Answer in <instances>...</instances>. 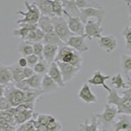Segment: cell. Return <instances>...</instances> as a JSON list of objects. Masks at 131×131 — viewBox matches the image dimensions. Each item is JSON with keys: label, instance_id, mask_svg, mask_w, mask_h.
Segmentation results:
<instances>
[{"label": "cell", "instance_id": "obj_1", "mask_svg": "<svg viewBox=\"0 0 131 131\" xmlns=\"http://www.w3.org/2000/svg\"><path fill=\"white\" fill-rule=\"evenodd\" d=\"M108 104L115 106L117 114H126L130 115L131 113V88L123 91L120 96L115 89H112L107 98Z\"/></svg>", "mask_w": 131, "mask_h": 131}, {"label": "cell", "instance_id": "obj_2", "mask_svg": "<svg viewBox=\"0 0 131 131\" xmlns=\"http://www.w3.org/2000/svg\"><path fill=\"white\" fill-rule=\"evenodd\" d=\"M54 62H60L69 64L81 69L83 64V58L81 53L77 52L74 49L65 44L58 48Z\"/></svg>", "mask_w": 131, "mask_h": 131}, {"label": "cell", "instance_id": "obj_3", "mask_svg": "<svg viewBox=\"0 0 131 131\" xmlns=\"http://www.w3.org/2000/svg\"><path fill=\"white\" fill-rule=\"evenodd\" d=\"M24 5L27 9V11L24 12L23 10H18L16 12L17 15L24 16V18H20L16 21V24L29 23V24H37L41 16V13L38 8L32 3H30L28 1H25Z\"/></svg>", "mask_w": 131, "mask_h": 131}, {"label": "cell", "instance_id": "obj_4", "mask_svg": "<svg viewBox=\"0 0 131 131\" xmlns=\"http://www.w3.org/2000/svg\"><path fill=\"white\" fill-rule=\"evenodd\" d=\"M51 21L54 31L63 43L66 44L70 37L74 36L69 30L67 21L63 16H53Z\"/></svg>", "mask_w": 131, "mask_h": 131}, {"label": "cell", "instance_id": "obj_5", "mask_svg": "<svg viewBox=\"0 0 131 131\" xmlns=\"http://www.w3.org/2000/svg\"><path fill=\"white\" fill-rule=\"evenodd\" d=\"M117 114V112L115 106L106 104L102 113L95 114V115L97 118L98 125L101 126L102 129L107 130L114 121Z\"/></svg>", "mask_w": 131, "mask_h": 131}, {"label": "cell", "instance_id": "obj_6", "mask_svg": "<svg viewBox=\"0 0 131 131\" xmlns=\"http://www.w3.org/2000/svg\"><path fill=\"white\" fill-rule=\"evenodd\" d=\"M3 96L5 97L10 107H16L22 104L24 101V92L18 89L13 83L5 86Z\"/></svg>", "mask_w": 131, "mask_h": 131}, {"label": "cell", "instance_id": "obj_7", "mask_svg": "<svg viewBox=\"0 0 131 131\" xmlns=\"http://www.w3.org/2000/svg\"><path fill=\"white\" fill-rule=\"evenodd\" d=\"M37 113L28 109L24 104H20L16 107V112L13 115L15 125H20L31 119H36Z\"/></svg>", "mask_w": 131, "mask_h": 131}, {"label": "cell", "instance_id": "obj_8", "mask_svg": "<svg viewBox=\"0 0 131 131\" xmlns=\"http://www.w3.org/2000/svg\"><path fill=\"white\" fill-rule=\"evenodd\" d=\"M103 28L102 23L98 21L88 20L85 24L84 36L89 40L93 39H99L102 36Z\"/></svg>", "mask_w": 131, "mask_h": 131}, {"label": "cell", "instance_id": "obj_9", "mask_svg": "<svg viewBox=\"0 0 131 131\" xmlns=\"http://www.w3.org/2000/svg\"><path fill=\"white\" fill-rule=\"evenodd\" d=\"M105 15H106V12L104 9L89 7L80 9L79 18L84 24L88 21V19L91 17H94L96 18L98 22L102 23L104 18Z\"/></svg>", "mask_w": 131, "mask_h": 131}, {"label": "cell", "instance_id": "obj_10", "mask_svg": "<svg viewBox=\"0 0 131 131\" xmlns=\"http://www.w3.org/2000/svg\"><path fill=\"white\" fill-rule=\"evenodd\" d=\"M55 62L57 63V66L60 70L63 81L65 84L73 80L80 72L81 69L69 64H66L60 62Z\"/></svg>", "mask_w": 131, "mask_h": 131}, {"label": "cell", "instance_id": "obj_11", "mask_svg": "<svg viewBox=\"0 0 131 131\" xmlns=\"http://www.w3.org/2000/svg\"><path fill=\"white\" fill-rule=\"evenodd\" d=\"M10 69H11L13 83L27 79L34 73L33 69L31 68L28 67V66L25 68H21L17 64L11 66Z\"/></svg>", "mask_w": 131, "mask_h": 131}, {"label": "cell", "instance_id": "obj_12", "mask_svg": "<svg viewBox=\"0 0 131 131\" xmlns=\"http://www.w3.org/2000/svg\"><path fill=\"white\" fill-rule=\"evenodd\" d=\"M64 15L68 17V26L70 31L74 36H84L85 24L82 23L79 17H73L64 10Z\"/></svg>", "mask_w": 131, "mask_h": 131}, {"label": "cell", "instance_id": "obj_13", "mask_svg": "<svg viewBox=\"0 0 131 131\" xmlns=\"http://www.w3.org/2000/svg\"><path fill=\"white\" fill-rule=\"evenodd\" d=\"M66 45L74 49L77 52H86L89 50V47L85 41V37L84 36H73L70 37L66 43Z\"/></svg>", "mask_w": 131, "mask_h": 131}, {"label": "cell", "instance_id": "obj_14", "mask_svg": "<svg viewBox=\"0 0 131 131\" xmlns=\"http://www.w3.org/2000/svg\"><path fill=\"white\" fill-rule=\"evenodd\" d=\"M110 78V75H104L100 70H97L92 74V77L87 80V83L95 86H102L106 91L110 92L112 89L106 84V81Z\"/></svg>", "mask_w": 131, "mask_h": 131}, {"label": "cell", "instance_id": "obj_15", "mask_svg": "<svg viewBox=\"0 0 131 131\" xmlns=\"http://www.w3.org/2000/svg\"><path fill=\"white\" fill-rule=\"evenodd\" d=\"M98 44L102 49L108 53L114 51L118 45L116 37L113 35L101 36L98 39Z\"/></svg>", "mask_w": 131, "mask_h": 131}, {"label": "cell", "instance_id": "obj_16", "mask_svg": "<svg viewBox=\"0 0 131 131\" xmlns=\"http://www.w3.org/2000/svg\"><path fill=\"white\" fill-rule=\"evenodd\" d=\"M78 97L85 104H92L96 102L97 96L92 92L89 85L87 83H85L82 85L81 88L78 94Z\"/></svg>", "mask_w": 131, "mask_h": 131}, {"label": "cell", "instance_id": "obj_17", "mask_svg": "<svg viewBox=\"0 0 131 131\" xmlns=\"http://www.w3.org/2000/svg\"><path fill=\"white\" fill-rule=\"evenodd\" d=\"M47 74L55 82L57 85L59 86V88H62L65 86L66 84L64 83V81H63L60 70L55 62H53L50 64Z\"/></svg>", "mask_w": 131, "mask_h": 131}, {"label": "cell", "instance_id": "obj_18", "mask_svg": "<svg viewBox=\"0 0 131 131\" xmlns=\"http://www.w3.org/2000/svg\"><path fill=\"white\" fill-rule=\"evenodd\" d=\"M114 127V131L127 130L131 131V122L129 115L121 114L117 121H113L112 125Z\"/></svg>", "mask_w": 131, "mask_h": 131}, {"label": "cell", "instance_id": "obj_19", "mask_svg": "<svg viewBox=\"0 0 131 131\" xmlns=\"http://www.w3.org/2000/svg\"><path fill=\"white\" fill-rule=\"evenodd\" d=\"M58 47L51 44H44L43 51V58L49 64L54 62L57 52H58Z\"/></svg>", "mask_w": 131, "mask_h": 131}, {"label": "cell", "instance_id": "obj_20", "mask_svg": "<svg viewBox=\"0 0 131 131\" xmlns=\"http://www.w3.org/2000/svg\"><path fill=\"white\" fill-rule=\"evenodd\" d=\"M32 3L38 8L41 15L50 18L54 16L51 9V0H34Z\"/></svg>", "mask_w": 131, "mask_h": 131}, {"label": "cell", "instance_id": "obj_21", "mask_svg": "<svg viewBox=\"0 0 131 131\" xmlns=\"http://www.w3.org/2000/svg\"><path fill=\"white\" fill-rule=\"evenodd\" d=\"M13 83L10 66L0 64V84L7 86Z\"/></svg>", "mask_w": 131, "mask_h": 131}, {"label": "cell", "instance_id": "obj_22", "mask_svg": "<svg viewBox=\"0 0 131 131\" xmlns=\"http://www.w3.org/2000/svg\"><path fill=\"white\" fill-rule=\"evenodd\" d=\"M121 68L127 79V83L129 85L130 83V73L131 72V57L128 54H122L121 57Z\"/></svg>", "mask_w": 131, "mask_h": 131}, {"label": "cell", "instance_id": "obj_23", "mask_svg": "<svg viewBox=\"0 0 131 131\" xmlns=\"http://www.w3.org/2000/svg\"><path fill=\"white\" fill-rule=\"evenodd\" d=\"M61 3L64 10L66 13L73 17H79L80 9L78 7L75 2L70 0H62Z\"/></svg>", "mask_w": 131, "mask_h": 131}, {"label": "cell", "instance_id": "obj_24", "mask_svg": "<svg viewBox=\"0 0 131 131\" xmlns=\"http://www.w3.org/2000/svg\"><path fill=\"white\" fill-rule=\"evenodd\" d=\"M59 86L57 85L47 74L43 75L41 81V90L45 92H55L58 89Z\"/></svg>", "mask_w": 131, "mask_h": 131}, {"label": "cell", "instance_id": "obj_25", "mask_svg": "<svg viewBox=\"0 0 131 131\" xmlns=\"http://www.w3.org/2000/svg\"><path fill=\"white\" fill-rule=\"evenodd\" d=\"M98 127H99V125H98L95 114L92 115L91 123L90 124H89L88 119H86L84 123L79 124L80 131H107L106 130H99Z\"/></svg>", "mask_w": 131, "mask_h": 131}, {"label": "cell", "instance_id": "obj_26", "mask_svg": "<svg viewBox=\"0 0 131 131\" xmlns=\"http://www.w3.org/2000/svg\"><path fill=\"white\" fill-rule=\"evenodd\" d=\"M43 44H51V45H57L58 48L65 45V43H63L58 36L56 34L54 30L50 32L44 34V39L43 41Z\"/></svg>", "mask_w": 131, "mask_h": 131}, {"label": "cell", "instance_id": "obj_27", "mask_svg": "<svg viewBox=\"0 0 131 131\" xmlns=\"http://www.w3.org/2000/svg\"><path fill=\"white\" fill-rule=\"evenodd\" d=\"M37 27L40 28L44 34L50 32L53 30L52 23L51 21V18L49 16H44L41 15L40 18L37 23Z\"/></svg>", "mask_w": 131, "mask_h": 131}, {"label": "cell", "instance_id": "obj_28", "mask_svg": "<svg viewBox=\"0 0 131 131\" xmlns=\"http://www.w3.org/2000/svg\"><path fill=\"white\" fill-rule=\"evenodd\" d=\"M111 84L113 85L115 89H127L131 86V85H129L128 83L125 82L121 73H117L112 76Z\"/></svg>", "mask_w": 131, "mask_h": 131}, {"label": "cell", "instance_id": "obj_29", "mask_svg": "<svg viewBox=\"0 0 131 131\" xmlns=\"http://www.w3.org/2000/svg\"><path fill=\"white\" fill-rule=\"evenodd\" d=\"M43 76L41 75L34 73L30 78H27V83L31 90L41 91V81Z\"/></svg>", "mask_w": 131, "mask_h": 131}, {"label": "cell", "instance_id": "obj_30", "mask_svg": "<svg viewBox=\"0 0 131 131\" xmlns=\"http://www.w3.org/2000/svg\"><path fill=\"white\" fill-rule=\"evenodd\" d=\"M49 66L50 64L45 60H44L43 58H40L39 61L37 62V64L32 68L33 71L35 73L41 75H44L47 73Z\"/></svg>", "mask_w": 131, "mask_h": 131}, {"label": "cell", "instance_id": "obj_31", "mask_svg": "<svg viewBox=\"0 0 131 131\" xmlns=\"http://www.w3.org/2000/svg\"><path fill=\"white\" fill-rule=\"evenodd\" d=\"M75 3L79 9L85 8H96V9H104L98 2L94 0H75Z\"/></svg>", "mask_w": 131, "mask_h": 131}, {"label": "cell", "instance_id": "obj_32", "mask_svg": "<svg viewBox=\"0 0 131 131\" xmlns=\"http://www.w3.org/2000/svg\"><path fill=\"white\" fill-rule=\"evenodd\" d=\"M17 51L23 57H26L27 56L30 55V54H33L32 45L29 42L22 40V41L20 43L19 45H18Z\"/></svg>", "mask_w": 131, "mask_h": 131}, {"label": "cell", "instance_id": "obj_33", "mask_svg": "<svg viewBox=\"0 0 131 131\" xmlns=\"http://www.w3.org/2000/svg\"><path fill=\"white\" fill-rule=\"evenodd\" d=\"M51 9L54 16H63L64 9L61 2L51 1Z\"/></svg>", "mask_w": 131, "mask_h": 131}, {"label": "cell", "instance_id": "obj_34", "mask_svg": "<svg viewBox=\"0 0 131 131\" xmlns=\"http://www.w3.org/2000/svg\"><path fill=\"white\" fill-rule=\"evenodd\" d=\"M122 36L125 41L126 48L130 51L131 49V28L130 26H126L122 31Z\"/></svg>", "mask_w": 131, "mask_h": 131}, {"label": "cell", "instance_id": "obj_35", "mask_svg": "<svg viewBox=\"0 0 131 131\" xmlns=\"http://www.w3.org/2000/svg\"><path fill=\"white\" fill-rule=\"evenodd\" d=\"M15 131H36V128L33 123L31 119L24 123L20 124Z\"/></svg>", "mask_w": 131, "mask_h": 131}, {"label": "cell", "instance_id": "obj_36", "mask_svg": "<svg viewBox=\"0 0 131 131\" xmlns=\"http://www.w3.org/2000/svg\"><path fill=\"white\" fill-rule=\"evenodd\" d=\"M31 44L33 48V54L39 57V58H43V51L44 44L41 42L32 43Z\"/></svg>", "mask_w": 131, "mask_h": 131}, {"label": "cell", "instance_id": "obj_37", "mask_svg": "<svg viewBox=\"0 0 131 131\" xmlns=\"http://www.w3.org/2000/svg\"><path fill=\"white\" fill-rule=\"evenodd\" d=\"M30 30L28 28H26V27L24 26H20V28L15 29L13 31V35L14 36H17V37H20L22 39V40H24L26 37L27 35L28 34Z\"/></svg>", "mask_w": 131, "mask_h": 131}, {"label": "cell", "instance_id": "obj_38", "mask_svg": "<svg viewBox=\"0 0 131 131\" xmlns=\"http://www.w3.org/2000/svg\"><path fill=\"white\" fill-rule=\"evenodd\" d=\"M13 83L16 88H18V89L24 91V92L31 91L28 84L27 83L26 79H23V80H21L18 82H15V83Z\"/></svg>", "mask_w": 131, "mask_h": 131}, {"label": "cell", "instance_id": "obj_39", "mask_svg": "<svg viewBox=\"0 0 131 131\" xmlns=\"http://www.w3.org/2000/svg\"><path fill=\"white\" fill-rule=\"evenodd\" d=\"M26 59L27 64H28V66L31 68H32L36 64L37 62L39 60L40 58L38 57H37L36 55L34 54H31L30 55L27 56V57H25Z\"/></svg>", "mask_w": 131, "mask_h": 131}, {"label": "cell", "instance_id": "obj_40", "mask_svg": "<svg viewBox=\"0 0 131 131\" xmlns=\"http://www.w3.org/2000/svg\"><path fill=\"white\" fill-rule=\"evenodd\" d=\"M51 117H52L51 115H49L37 114V117L35 119L41 125H46L51 118Z\"/></svg>", "mask_w": 131, "mask_h": 131}, {"label": "cell", "instance_id": "obj_41", "mask_svg": "<svg viewBox=\"0 0 131 131\" xmlns=\"http://www.w3.org/2000/svg\"><path fill=\"white\" fill-rule=\"evenodd\" d=\"M35 38L33 43H39L41 42L43 43V39H44V33L43 31L37 27L35 30Z\"/></svg>", "mask_w": 131, "mask_h": 131}, {"label": "cell", "instance_id": "obj_42", "mask_svg": "<svg viewBox=\"0 0 131 131\" xmlns=\"http://www.w3.org/2000/svg\"><path fill=\"white\" fill-rule=\"evenodd\" d=\"M17 64L21 68H25L28 66V64H27L26 59L25 57H21V58H20L18 60Z\"/></svg>", "mask_w": 131, "mask_h": 131}, {"label": "cell", "instance_id": "obj_43", "mask_svg": "<svg viewBox=\"0 0 131 131\" xmlns=\"http://www.w3.org/2000/svg\"><path fill=\"white\" fill-rule=\"evenodd\" d=\"M5 92V86L0 84V97L3 96Z\"/></svg>", "mask_w": 131, "mask_h": 131}, {"label": "cell", "instance_id": "obj_44", "mask_svg": "<svg viewBox=\"0 0 131 131\" xmlns=\"http://www.w3.org/2000/svg\"><path fill=\"white\" fill-rule=\"evenodd\" d=\"M51 1H53V2H62V0H51Z\"/></svg>", "mask_w": 131, "mask_h": 131}, {"label": "cell", "instance_id": "obj_45", "mask_svg": "<svg viewBox=\"0 0 131 131\" xmlns=\"http://www.w3.org/2000/svg\"><path fill=\"white\" fill-rule=\"evenodd\" d=\"M1 111H2V107H1V106H0V112H1Z\"/></svg>", "mask_w": 131, "mask_h": 131}, {"label": "cell", "instance_id": "obj_46", "mask_svg": "<svg viewBox=\"0 0 131 131\" xmlns=\"http://www.w3.org/2000/svg\"><path fill=\"white\" fill-rule=\"evenodd\" d=\"M70 1H73V2H75V0H70Z\"/></svg>", "mask_w": 131, "mask_h": 131}, {"label": "cell", "instance_id": "obj_47", "mask_svg": "<svg viewBox=\"0 0 131 131\" xmlns=\"http://www.w3.org/2000/svg\"><path fill=\"white\" fill-rule=\"evenodd\" d=\"M9 131H15V130H9Z\"/></svg>", "mask_w": 131, "mask_h": 131}]
</instances>
